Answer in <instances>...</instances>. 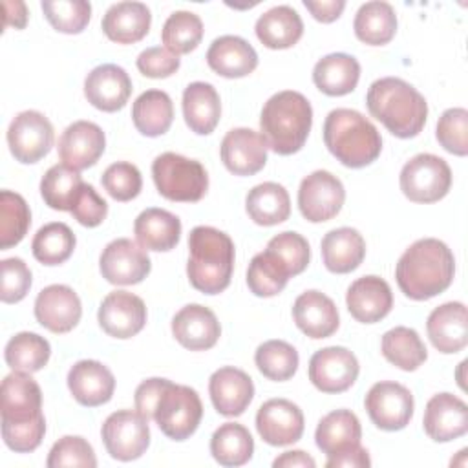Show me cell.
<instances>
[{
	"label": "cell",
	"mask_w": 468,
	"mask_h": 468,
	"mask_svg": "<svg viewBox=\"0 0 468 468\" xmlns=\"http://www.w3.org/2000/svg\"><path fill=\"white\" fill-rule=\"evenodd\" d=\"M455 274V258L437 238L411 243L399 258L395 278L399 289L411 300H430L450 287Z\"/></svg>",
	"instance_id": "obj_1"
},
{
	"label": "cell",
	"mask_w": 468,
	"mask_h": 468,
	"mask_svg": "<svg viewBox=\"0 0 468 468\" xmlns=\"http://www.w3.org/2000/svg\"><path fill=\"white\" fill-rule=\"evenodd\" d=\"M366 104L369 113L400 139L419 135L426 124V99L399 77L375 80L367 90Z\"/></svg>",
	"instance_id": "obj_2"
},
{
	"label": "cell",
	"mask_w": 468,
	"mask_h": 468,
	"mask_svg": "<svg viewBox=\"0 0 468 468\" xmlns=\"http://www.w3.org/2000/svg\"><path fill=\"white\" fill-rule=\"evenodd\" d=\"M234 271V243L219 229L199 225L188 234L186 274L194 289L218 294L230 283Z\"/></svg>",
	"instance_id": "obj_3"
},
{
	"label": "cell",
	"mask_w": 468,
	"mask_h": 468,
	"mask_svg": "<svg viewBox=\"0 0 468 468\" xmlns=\"http://www.w3.org/2000/svg\"><path fill=\"white\" fill-rule=\"evenodd\" d=\"M313 124V108L309 101L292 90L274 93L261 110L260 128L267 146L280 154H296L307 141Z\"/></svg>",
	"instance_id": "obj_4"
},
{
	"label": "cell",
	"mask_w": 468,
	"mask_h": 468,
	"mask_svg": "<svg viewBox=\"0 0 468 468\" xmlns=\"http://www.w3.org/2000/svg\"><path fill=\"white\" fill-rule=\"evenodd\" d=\"M324 143L327 150L349 168L371 165L382 150V137L375 124L351 108H336L327 113Z\"/></svg>",
	"instance_id": "obj_5"
},
{
	"label": "cell",
	"mask_w": 468,
	"mask_h": 468,
	"mask_svg": "<svg viewBox=\"0 0 468 468\" xmlns=\"http://www.w3.org/2000/svg\"><path fill=\"white\" fill-rule=\"evenodd\" d=\"M152 177L157 192L170 201L196 203L208 188L205 166L174 152H165L154 159Z\"/></svg>",
	"instance_id": "obj_6"
},
{
	"label": "cell",
	"mask_w": 468,
	"mask_h": 468,
	"mask_svg": "<svg viewBox=\"0 0 468 468\" xmlns=\"http://www.w3.org/2000/svg\"><path fill=\"white\" fill-rule=\"evenodd\" d=\"M201 417L203 404L197 391L166 378L152 413L159 430L172 441H185L197 430Z\"/></svg>",
	"instance_id": "obj_7"
},
{
	"label": "cell",
	"mask_w": 468,
	"mask_h": 468,
	"mask_svg": "<svg viewBox=\"0 0 468 468\" xmlns=\"http://www.w3.org/2000/svg\"><path fill=\"white\" fill-rule=\"evenodd\" d=\"M400 190L413 203H435L452 186L448 163L433 154L413 155L400 170Z\"/></svg>",
	"instance_id": "obj_8"
},
{
	"label": "cell",
	"mask_w": 468,
	"mask_h": 468,
	"mask_svg": "<svg viewBox=\"0 0 468 468\" xmlns=\"http://www.w3.org/2000/svg\"><path fill=\"white\" fill-rule=\"evenodd\" d=\"M106 452L117 461L139 459L150 444L148 419L137 410H119L106 417L101 430Z\"/></svg>",
	"instance_id": "obj_9"
},
{
	"label": "cell",
	"mask_w": 468,
	"mask_h": 468,
	"mask_svg": "<svg viewBox=\"0 0 468 468\" xmlns=\"http://www.w3.org/2000/svg\"><path fill=\"white\" fill-rule=\"evenodd\" d=\"M366 411L373 424L384 431L406 428L413 417V395L399 382H377L364 399Z\"/></svg>",
	"instance_id": "obj_10"
},
{
	"label": "cell",
	"mask_w": 468,
	"mask_h": 468,
	"mask_svg": "<svg viewBox=\"0 0 468 468\" xmlns=\"http://www.w3.org/2000/svg\"><path fill=\"white\" fill-rule=\"evenodd\" d=\"M53 126L49 119L37 112H20L7 128V144L13 157L24 165L37 163L49 154L53 146Z\"/></svg>",
	"instance_id": "obj_11"
},
{
	"label": "cell",
	"mask_w": 468,
	"mask_h": 468,
	"mask_svg": "<svg viewBox=\"0 0 468 468\" xmlns=\"http://www.w3.org/2000/svg\"><path fill=\"white\" fill-rule=\"evenodd\" d=\"M346 201L342 181L327 170H314L302 179L298 188V207L311 223H322L335 218Z\"/></svg>",
	"instance_id": "obj_12"
},
{
	"label": "cell",
	"mask_w": 468,
	"mask_h": 468,
	"mask_svg": "<svg viewBox=\"0 0 468 468\" xmlns=\"http://www.w3.org/2000/svg\"><path fill=\"white\" fill-rule=\"evenodd\" d=\"M99 269L102 278L113 285H135L148 276L152 261L139 243L119 238L102 249Z\"/></svg>",
	"instance_id": "obj_13"
},
{
	"label": "cell",
	"mask_w": 468,
	"mask_h": 468,
	"mask_svg": "<svg viewBox=\"0 0 468 468\" xmlns=\"http://www.w3.org/2000/svg\"><path fill=\"white\" fill-rule=\"evenodd\" d=\"M358 371L356 356L342 346L324 347L309 360V380L322 393H342L349 389Z\"/></svg>",
	"instance_id": "obj_14"
},
{
	"label": "cell",
	"mask_w": 468,
	"mask_h": 468,
	"mask_svg": "<svg viewBox=\"0 0 468 468\" xmlns=\"http://www.w3.org/2000/svg\"><path fill=\"white\" fill-rule=\"evenodd\" d=\"M2 426L27 424L42 419V391L31 373L13 371L2 380Z\"/></svg>",
	"instance_id": "obj_15"
},
{
	"label": "cell",
	"mask_w": 468,
	"mask_h": 468,
	"mask_svg": "<svg viewBox=\"0 0 468 468\" xmlns=\"http://www.w3.org/2000/svg\"><path fill=\"white\" fill-rule=\"evenodd\" d=\"M97 318L106 335L121 340L132 338L146 324V305L133 292L113 291L101 302Z\"/></svg>",
	"instance_id": "obj_16"
},
{
	"label": "cell",
	"mask_w": 468,
	"mask_h": 468,
	"mask_svg": "<svg viewBox=\"0 0 468 468\" xmlns=\"http://www.w3.org/2000/svg\"><path fill=\"white\" fill-rule=\"evenodd\" d=\"M256 430L271 446H287L303 433V413L287 399H269L256 413Z\"/></svg>",
	"instance_id": "obj_17"
},
{
	"label": "cell",
	"mask_w": 468,
	"mask_h": 468,
	"mask_svg": "<svg viewBox=\"0 0 468 468\" xmlns=\"http://www.w3.org/2000/svg\"><path fill=\"white\" fill-rule=\"evenodd\" d=\"M82 316V305L77 292L62 283L44 287L35 300L37 322L51 333L71 331Z\"/></svg>",
	"instance_id": "obj_18"
},
{
	"label": "cell",
	"mask_w": 468,
	"mask_h": 468,
	"mask_svg": "<svg viewBox=\"0 0 468 468\" xmlns=\"http://www.w3.org/2000/svg\"><path fill=\"white\" fill-rule=\"evenodd\" d=\"M267 141L250 128H232L221 141V161L234 176H254L267 163Z\"/></svg>",
	"instance_id": "obj_19"
},
{
	"label": "cell",
	"mask_w": 468,
	"mask_h": 468,
	"mask_svg": "<svg viewBox=\"0 0 468 468\" xmlns=\"http://www.w3.org/2000/svg\"><path fill=\"white\" fill-rule=\"evenodd\" d=\"M106 146L104 132L91 121H75L58 139V157L64 165L84 170L93 166Z\"/></svg>",
	"instance_id": "obj_20"
},
{
	"label": "cell",
	"mask_w": 468,
	"mask_h": 468,
	"mask_svg": "<svg viewBox=\"0 0 468 468\" xmlns=\"http://www.w3.org/2000/svg\"><path fill=\"white\" fill-rule=\"evenodd\" d=\"M422 426L435 442L453 441L468 431V408L452 393H437L426 404Z\"/></svg>",
	"instance_id": "obj_21"
},
{
	"label": "cell",
	"mask_w": 468,
	"mask_h": 468,
	"mask_svg": "<svg viewBox=\"0 0 468 468\" xmlns=\"http://www.w3.org/2000/svg\"><path fill=\"white\" fill-rule=\"evenodd\" d=\"M130 93V75L117 64H101L93 68L84 80V95L88 102L101 112L121 110L128 102Z\"/></svg>",
	"instance_id": "obj_22"
},
{
	"label": "cell",
	"mask_w": 468,
	"mask_h": 468,
	"mask_svg": "<svg viewBox=\"0 0 468 468\" xmlns=\"http://www.w3.org/2000/svg\"><path fill=\"white\" fill-rule=\"evenodd\" d=\"M172 335L190 351H205L216 346L221 335L216 314L199 303H188L172 318Z\"/></svg>",
	"instance_id": "obj_23"
},
{
	"label": "cell",
	"mask_w": 468,
	"mask_h": 468,
	"mask_svg": "<svg viewBox=\"0 0 468 468\" xmlns=\"http://www.w3.org/2000/svg\"><path fill=\"white\" fill-rule=\"evenodd\" d=\"M208 393L219 415L238 417L249 408L254 397V384L245 371L225 366L212 373L208 380Z\"/></svg>",
	"instance_id": "obj_24"
},
{
	"label": "cell",
	"mask_w": 468,
	"mask_h": 468,
	"mask_svg": "<svg viewBox=\"0 0 468 468\" xmlns=\"http://www.w3.org/2000/svg\"><path fill=\"white\" fill-rule=\"evenodd\" d=\"M346 303L356 322L375 324L389 314L393 307V294L386 280L369 274L349 285Z\"/></svg>",
	"instance_id": "obj_25"
},
{
	"label": "cell",
	"mask_w": 468,
	"mask_h": 468,
	"mask_svg": "<svg viewBox=\"0 0 468 468\" xmlns=\"http://www.w3.org/2000/svg\"><path fill=\"white\" fill-rule=\"evenodd\" d=\"M426 329L437 351L452 355L464 349L468 344L466 305L461 302H446L435 307L426 320Z\"/></svg>",
	"instance_id": "obj_26"
},
{
	"label": "cell",
	"mask_w": 468,
	"mask_h": 468,
	"mask_svg": "<svg viewBox=\"0 0 468 468\" xmlns=\"http://www.w3.org/2000/svg\"><path fill=\"white\" fill-rule=\"evenodd\" d=\"M68 388L79 404L95 408L112 399L115 378L104 364L97 360H79L68 371Z\"/></svg>",
	"instance_id": "obj_27"
},
{
	"label": "cell",
	"mask_w": 468,
	"mask_h": 468,
	"mask_svg": "<svg viewBox=\"0 0 468 468\" xmlns=\"http://www.w3.org/2000/svg\"><path fill=\"white\" fill-rule=\"evenodd\" d=\"M292 318L298 329L309 338H327L340 325V316L335 302L314 289L302 292L294 300Z\"/></svg>",
	"instance_id": "obj_28"
},
{
	"label": "cell",
	"mask_w": 468,
	"mask_h": 468,
	"mask_svg": "<svg viewBox=\"0 0 468 468\" xmlns=\"http://www.w3.org/2000/svg\"><path fill=\"white\" fill-rule=\"evenodd\" d=\"M207 64L221 77L239 79L256 69L258 53L245 38L223 35L210 44L207 51Z\"/></svg>",
	"instance_id": "obj_29"
},
{
	"label": "cell",
	"mask_w": 468,
	"mask_h": 468,
	"mask_svg": "<svg viewBox=\"0 0 468 468\" xmlns=\"http://www.w3.org/2000/svg\"><path fill=\"white\" fill-rule=\"evenodd\" d=\"M152 15L143 2H117L108 7L101 27L104 35L117 44H133L146 37Z\"/></svg>",
	"instance_id": "obj_30"
},
{
	"label": "cell",
	"mask_w": 468,
	"mask_h": 468,
	"mask_svg": "<svg viewBox=\"0 0 468 468\" xmlns=\"http://www.w3.org/2000/svg\"><path fill=\"white\" fill-rule=\"evenodd\" d=\"M133 234L144 250L166 252L179 243L181 221L176 214L152 207L135 218Z\"/></svg>",
	"instance_id": "obj_31"
},
{
	"label": "cell",
	"mask_w": 468,
	"mask_h": 468,
	"mask_svg": "<svg viewBox=\"0 0 468 468\" xmlns=\"http://www.w3.org/2000/svg\"><path fill=\"white\" fill-rule=\"evenodd\" d=\"M183 117L194 133H212L221 117V102L216 88L201 80L190 82L183 91Z\"/></svg>",
	"instance_id": "obj_32"
},
{
	"label": "cell",
	"mask_w": 468,
	"mask_h": 468,
	"mask_svg": "<svg viewBox=\"0 0 468 468\" xmlns=\"http://www.w3.org/2000/svg\"><path fill=\"white\" fill-rule=\"evenodd\" d=\"M320 250L327 271L346 274L362 263L366 256V241L356 229L340 227L324 236Z\"/></svg>",
	"instance_id": "obj_33"
},
{
	"label": "cell",
	"mask_w": 468,
	"mask_h": 468,
	"mask_svg": "<svg viewBox=\"0 0 468 468\" xmlns=\"http://www.w3.org/2000/svg\"><path fill=\"white\" fill-rule=\"evenodd\" d=\"M360 79V64L353 55L329 53L313 68L314 86L331 97L351 93Z\"/></svg>",
	"instance_id": "obj_34"
},
{
	"label": "cell",
	"mask_w": 468,
	"mask_h": 468,
	"mask_svg": "<svg viewBox=\"0 0 468 468\" xmlns=\"http://www.w3.org/2000/svg\"><path fill=\"white\" fill-rule=\"evenodd\" d=\"M256 37L269 49H287L303 35V22L291 5H276L256 20Z\"/></svg>",
	"instance_id": "obj_35"
},
{
	"label": "cell",
	"mask_w": 468,
	"mask_h": 468,
	"mask_svg": "<svg viewBox=\"0 0 468 468\" xmlns=\"http://www.w3.org/2000/svg\"><path fill=\"white\" fill-rule=\"evenodd\" d=\"M362 428L358 417L349 410H335L320 419L314 433L316 446L329 457L360 444Z\"/></svg>",
	"instance_id": "obj_36"
},
{
	"label": "cell",
	"mask_w": 468,
	"mask_h": 468,
	"mask_svg": "<svg viewBox=\"0 0 468 468\" xmlns=\"http://www.w3.org/2000/svg\"><path fill=\"white\" fill-rule=\"evenodd\" d=\"M249 218L263 227L278 225L291 214V197L280 183L265 181L249 190L245 197Z\"/></svg>",
	"instance_id": "obj_37"
},
{
	"label": "cell",
	"mask_w": 468,
	"mask_h": 468,
	"mask_svg": "<svg viewBox=\"0 0 468 468\" xmlns=\"http://www.w3.org/2000/svg\"><path fill=\"white\" fill-rule=\"evenodd\" d=\"M132 121L146 137H157L168 132L174 121V104L166 91H143L132 106Z\"/></svg>",
	"instance_id": "obj_38"
},
{
	"label": "cell",
	"mask_w": 468,
	"mask_h": 468,
	"mask_svg": "<svg viewBox=\"0 0 468 468\" xmlns=\"http://www.w3.org/2000/svg\"><path fill=\"white\" fill-rule=\"evenodd\" d=\"M353 29L356 38L364 44H388L397 33V15L393 5L382 0L362 4L355 15Z\"/></svg>",
	"instance_id": "obj_39"
},
{
	"label": "cell",
	"mask_w": 468,
	"mask_h": 468,
	"mask_svg": "<svg viewBox=\"0 0 468 468\" xmlns=\"http://www.w3.org/2000/svg\"><path fill=\"white\" fill-rule=\"evenodd\" d=\"M380 349L388 362L404 371H415L428 358L426 346L419 333L406 325L386 331L380 342Z\"/></svg>",
	"instance_id": "obj_40"
},
{
	"label": "cell",
	"mask_w": 468,
	"mask_h": 468,
	"mask_svg": "<svg viewBox=\"0 0 468 468\" xmlns=\"http://www.w3.org/2000/svg\"><path fill=\"white\" fill-rule=\"evenodd\" d=\"M210 453L221 466H241L252 459V435L243 424L225 422L212 433Z\"/></svg>",
	"instance_id": "obj_41"
},
{
	"label": "cell",
	"mask_w": 468,
	"mask_h": 468,
	"mask_svg": "<svg viewBox=\"0 0 468 468\" xmlns=\"http://www.w3.org/2000/svg\"><path fill=\"white\" fill-rule=\"evenodd\" d=\"M84 181L79 170L60 163L53 165L40 181V194L44 203L53 210L71 212L75 199L82 188Z\"/></svg>",
	"instance_id": "obj_42"
},
{
	"label": "cell",
	"mask_w": 468,
	"mask_h": 468,
	"mask_svg": "<svg viewBox=\"0 0 468 468\" xmlns=\"http://www.w3.org/2000/svg\"><path fill=\"white\" fill-rule=\"evenodd\" d=\"M289 278L291 272L285 267V263L267 249L263 252H258L250 260L247 269V285L250 292L261 298H269L282 292Z\"/></svg>",
	"instance_id": "obj_43"
},
{
	"label": "cell",
	"mask_w": 468,
	"mask_h": 468,
	"mask_svg": "<svg viewBox=\"0 0 468 468\" xmlns=\"http://www.w3.org/2000/svg\"><path fill=\"white\" fill-rule=\"evenodd\" d=\"M49 355H51L49 342L44 336L29 331H22L11 336L4 351L5 364L13 371H24V373L40 371L48 364Z\"/></svg>",
	"instance_id": "obj_44"
},
{
	"label": "cell",
	"mask_w": 468,
	"mask_h": 468,
	"mask_svg": "<svg viewBox=\"0 0 468 468\" xmlns=\"http://www.w3.org/2000/svg\"><path fill=\"white\" fill-rule=\"evenodd\" d=\"M75 243L73 230L62 221H53L37 230L31 250L42 265H60L73 254Z\"/></svg>",
	"instance_id": "obj_45"
},
{
	"label": "cell",
	"mask_w": 468,
	"mask_h": 468,
	"mask_svg": "<svg viewBox=\"0 0 468 468\" xmlns=\"http://www.w3.org/2000/svg\"><path fill=\"white\" fill-rule=\"evenodd\" d=\"M203 38V22L192 11H174L161 31V40L174 55L190 53Z\"/></svg>",
	"instance_id": "obj_46"
},
{
	"label": "cell",
	"mask_w": 468,
	"mask_h": 468,
	"mask_svg": "<svg viewBox=\"0 0 468 468\" xmlns=\"http://www.w3.org/2000/svg\"><path fill=\"white\" fill-rule=\"evenodd\" d=\"M254 362L263 377L269 380H289L298 369V351L285 340H267L258 346Z\"/></svg>",
	"instance_id": "obj_47"
},
{
	"label": "cell",
	"mask_w": 468,
	"mask_h": 468,
	"mask_svg": "<svg viewBox=\"0 0 468 468\" xmlns=\"http://www.w3.org/2000/svg\"><path fill=\"white\" fill-rule=\"evenodd\" d=\"M31 225L26 199L11 190L0 192V249L18 245Z\"/></svg>",
	"instance_id": "obj_48"
},
{
	"label": "cell",
	"mask_w": 468,
	"mask_h": 468,
	"mask_svg": "<svg viewBox=\"0 0 468 468\" xmlns=\"http://www.w3.org/2000/svg\"><path fill=\"white\" fill-rule=\"evenodd\" d=\"M48 22L60 33L77 35L91 18V4L86 0H42Z\"/></svg>",
	"instance_id": "obj_49"
},
{
	"label": "cell",
	"mask_w": 468,
	"mask_h": 468,
	"mask_svg": "<svg viewBox=\"0 0 468 468\" xmlns=\"http://www.w3.org/2000/svg\"><path fill=\"white\" fill-rule=\"evenodd\" d=\"M435 135L446 152L464 157L468 154V112L448 108L437 121Z\"/></svg>",
	"instance_id": "obj_50"
},
{
	"label": "cell",
	"mask_w": 468,
	"mask_h": 468,
	"mask_svg": "<svg viewBox=\"0 0 468 468\" xmlns=\"http://www.w3.org/2000/svg\"><path fill=\"white\" fill-rule=\"evenodd\" d=\"M267 250L276 254L285 263L291 276L303 272L311 260V249L307 239L292 230H285L271 238L267 243Z\"/></svg>",
	"instance_id": "obj_51"
},
{
	"label": "cell",
	"mask_w": 468,
	"mask_h": 468,
	"mask_svg": "<svg viewBox=\"0 0 468 468\" xmlns=\"http://www.w3.org/2000/svg\"><path fill=\"white\" fill-rule=\"evenodd\" d=\"M101 183L104 190L115 199V201H130L139 196L143 186L141 172L135 165L119 161L110 165L101 177Z\"/></svg>",
	"instance_id": "obj_52"
},
{
	"label": "cell",
	"mask_w": 468,
	"mask_h": 468,
	"mask_svg": "<svg viewBox=\"0 0 468 468\" xmlns=\"http://www.w3.org/2000/svg\"><path fill=\"white\" fill-rule=\"evenodd\" d=\"M46 464L48 468H60V466L93 468L97 466V459L91 444L86 439L79 435H66L51 446Z\"/></svg>",
	"instance_id": "obj_53"
},
{
	"label": "cell",
	"mask_w": 468,
	"mask_h": 468,
	"mask_svg": "<svg viewBox=\"0 0 468 468\" xmlns=\"http://www.w3.org/2000/svg\"><path fill=\"white\" fill-rule=\"evenodd\" d=\"M31 287V271L20 258L2 260V289L0 298L4 303H16L26 298Z\"/></svg>",
	"instance_id": "obj_54"
},
{
	"label": "cell",
	"mask_w": 468,
	"mask_h": 468,
	"mask_svg": "<svg viewBox=\"0 0 468 468\" xmlns=\"http://www.w3.org/2000/svg\"><path fill=\"white\" fill-rule=\"evenodd\" d=\"M179 57L161 46L146 48L137 57V69L150 79H166L179 69Z\"/></svg>",
	"instance_id": "obj_55"
},
{
	"label": "cell",
	"mask_w": 468,
	"mask_h": 468,
	"mask_svg": "<svg viewBox=\"0 0 468 468\" xmlns=\"http://www.w3.org/2000/svg\"><path fill=\"white\" fill-rule=\"evenodd\" d=\"M44 433H46L44 417L27 424L2 426V437L5 446L16 453H27L37 450L44 439Z\"/></svg>",
	"instance_id": "obj_56"
},
{
	"label": "cell",
	"mask_w": 468,
	"mask_h": 468,
	"mask_svg": "<svg viewBox=\"0 0 468 468\" xmlns=\"http://www.w3.org/2000/svg\"><path fill=\"white\" fill-rule=\"evenodd\" d=\"M106 214L108 203L97 194V190L91 185L84 183L71 208V216L84 227H97L104 221Z\"/></svg>",
	"instance_id": "obj_57"
},
{
	"label": "cell",
	"mask_w": 468,
	"mask_h": 468,
	"mask_svg": "<svg viewBox=\"0 0 468 468\" xmlns=\"http://www.w3.org/2000/svg\"><path fill=\"white\" fill-rule=\"evenodd\" d=\"M166 378H159V377H154V378H148V380H143L137 389H135V410L144 417V419H152V413H154V406H155V400L161 393V388L165 384Z\"/></svg>",
	"instance_id": "obj_58"
},
{
	"label": "cell",
	"mask_w": 468,
	"mask_h": 468,
	"mask_svg": "<svg viewBox=\"0 0 468 468\" xmlns=\"http://www.w3.org/2000/svg\"><path fill=\"white\" fill-rule=\"evenodd\" d=\"M325 466L327 468H340V466H344V468H367V466H371V459L367 455V450L358 444V446H355L351 450H346L342 453L329 455Z\"/></svg>",
	"instance_id": "obj_59"
},
{
	"label": "cell",
	"mask_w": 468,
	"mask_h": 468,
	"mask_svg": "<svg viewBox=\"0 0 468 468\" xmlns=\"http://www.w3.org/2000/svg\"><path fill=\"white\" fill-rule=\"evenodd\" d=\"M303 5L311 11V15L318 20V22H324V24H329L333 20H336L344 7H346V2L344 0H303Z\"/></svg>",
	"instance_id": "obj_60"
},
{
	"label": "cell",
	"mask_w": 468,
	"mask_h": 468,
	"mask_svg": "<svg viewBox=\"0 0 468 468\" xmlns=\"http://www.w3.org/2000/svg\"><path fill=\"white\" fill-rule=\"evenodd\" d=\"M27 24V7L20 0H5L4 2V27L13 26L15 29H22Z\"/></svg>",
	"instance_id": "obj_61"
},
{
	"label": "cell",
	"mask_w": 468,
	"mask_h": 468,
	"mask_svg": "<svg viewBox=\"0 0 468 468\" xmlns=\"http://www.w3.org/2000/svg\"><path fill=\"white\" fill-rule=\"evenodd\" d=\"M272 466L274 468H314L316 463L305 452L292 450V452H285L280 457H276L272 461Z\"/></svg>",
	"instance_id": "obj_62"
}]
</instances>
